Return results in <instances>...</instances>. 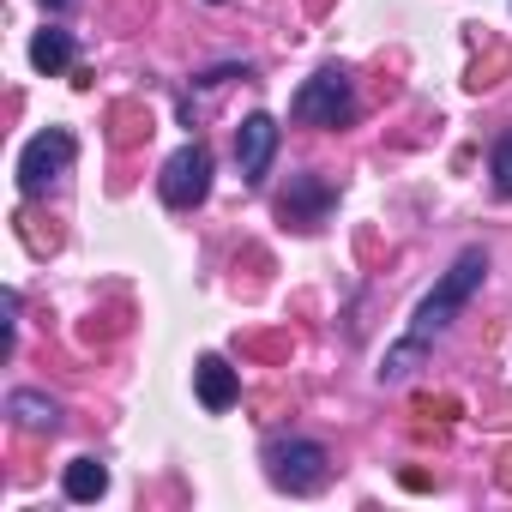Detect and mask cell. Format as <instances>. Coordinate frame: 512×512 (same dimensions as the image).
<instances>
[{
  "label": "cell",
  "instance_id": "obj_11",
  "mask_svg": "<svg viewBox=\"0 0 512 512\" xmlns=\"http://www.w3.org/2000/svg\"><path fill=\"white\" fill-rule=\"evenodd\" d=\"M61 488H67V500L91 506V500H103V494H109V470H103L97 458H73V464H67V476H61Z\"/></svg>",
  "mask_w": 512,
  "mask_h": 512
},
{
  "label": "cell",
  "instance_id": "obj_14",
  "mask_svg": "<svg viewBox=\"0 0 512 512\" xmlns=\"http://www.w3.org/2000/svg\"><path fill=\"white\" fill-rule=\"evenodd\" d=\"M43 7H49V13H67V7H73V0H43Z\"/></svg>",
  "mask_w": 512,
  "mask_h": 512
},
{
  "label": "cell",
  "instance_id": "obj_6",
  "mask_svg": "<svg viewBox=\"0 0 512 512\" xmlns=\"http://www.w3.org/2000/svg\"><path fill=\"white\" fill-rule=\"evenodd\" d=\"M272 157H278V121L272 115H247L235 127V169H241V181L260 187L266 169H272Z\"/></svg>",
  "mask_w": 512,
  "mask_h": 512
},
{
  "label": "cell",
  "instance_id": "obj_9",
  "mask_svg": "<svg viewBox=\"0 0 512 512\" xmlns=\"http://www.w3.org/2000/svg\"><path fill=\"white\" fill-rule=\"evenodd\" d=\"M193 386H199V404H205V410H229V404L241 398V374H235L223 356H199Z\"/></svg>",
  "mask_w": 512,
  "mask_h": 512
},
{
  "label": "cell",
  "instance_id": "obj_10",
  "mask_svg": "<svg viewBox=\"0 0 512 512\" xmlns=\"http://www.w3.org/2000/svg\"><path fill=\"white\" fill-rule=\"evenodd\" d=\"M31 67L49 73V79L67 73V67H73V31H55V25L37 31V37H31Z\"/></svg>",
  "mask_w": 512,
  "mask_h": 512
},
{
  "label": "cell",
  "instance_id": "obj_3",
  "mask_svg": "<svg viewBox=\"0 0 512 512\" xmlns=\"http://www.w3.org/2000/svg\"><path fill=\"white\" fill-rule=\"evenodd\" d=\"M266 476H272V488H284V494H320L326 476H332V458H326L320 440L278 434V440H266Z\"/></svg>",
  "mask_w": 512,
  "mask_h": 512
},
{
  "label": "cell",
  "instance_id": "obj_12",
  "mask_svg": "<svg viewBox=\"0 0 512 512\" xmlns=\"http://www.w3.org/2000/svg\"><path fill=\"white\" fill-rule=\"evenodd\" d=\"M428 356V344H416V338H404V344H392L386 350V362H380V386H404L410 374H416V362Z\"/></svg>",
  "mask_w": 512,
  "mask_h": 512
},
{
  "label": "cell",
  "instance_id": "obj_2",
  "mask_svg": "<svg viewBox=\"0 0 512 512\" xmlns=\"http://www.w3.org/2000/svg\"><path fill=\"white\" fill-rule=\"evenodd\" d=\"M356 79L344 67H320L314 79H302V91L290 97V115L302 127H350L356 121Z\"/></svg>",
  "mask_w": 512,
  "mask_h": 512
},
{
  "label": "cell",
  "instance_id": "obj_7",
  "mask_svg": "<svg viewBox=\"0 0 512 512\" xmlns=\"http://www.w3.org/2000/svg\"><path fill=\"white\" fill-rule=\"evenodd\" d=\"M326 211H332V187H326V181H314V175L290 181V193L278 199V217H284V223H296V229H320V223H326Z\"/></svg>",
  "mask_w": 512,
  "mask_h": 512
},
{
  "label": "cell",
  "instance_id": "obj_4",
  "mask_svg": "<svg viewBox=\"0 0 512 512\" xmlns=\"http://www.w3.org/2000/svg\"><path fill=\"white\" fill-rule=\"evenodd\" d=\"M73 157H79V139H73L67 127L37 133V139L19 151V193H25V199H43V193L73 169Z\"/></svg>",
  "mask_w": 512,
  "mask_h": 512
},
{
  "label": "cell",
  "instance_id": "obj_13",
  "mask_svg": "<svg viewBox=\"0 0 512 512\" xmlns=\"http://www.w3.org/2000/svg\"><path fill=\"white\" fill-rule=\"evenodd\" d=\"M488 175H494V187L512 199V133L494 139V151H488Z\"/></svg>",
  "mask_w": 512,
  "mask_h": 512
},
{
  "label": "cell",
  "instance_id": "obj_8",
  "mask_svg": "<svg viewBox=\"0 0 512 512\" xmlns=\"http://www.w3.org/2000/svg\"><path fill=\"white\" fill-rule=\"evenodd\" d=\"M7 416H13V428H25V434H55V428H61V404H55L49 392H31V386H13V392H7Z\"/></svg>",
  "mask_w": 512,
  "mask_h": 512
},
{
  "label": "cell",
  "instance_id": "obj_1",
  "mask_svg": "<svg viewBox=\"0 0 512 512\" xmlns=\"http://www.w3.org/2000/svg\"><path fill=\"white\" fill-rule=\"evenodd\" d=\"M482 278H488V253L482 247H464L458 260L446 266V278L422 296V308H416V320H410V332L404 338H416V344H434L458 314H464V302L482 290Z\"/></svg>",
  "mask_w": 512,
  "mask_h": 512
},
{
  "label": "cell",
  "instance_id": "obj_5",
  "mask_svg": "<svg viewBox=\"0 0 512 512\" xmlns=\"http://www.w3.org/2000/svg\"><path fill=\"white\" fill-rule=\"evenodd\" d=\"M157 193H163L169 211H193V205H205V193H211V151H205L199 139H187V145L163 163Z\"/></svg>",
  "mask_w": 512,
  "mask_h": 512
},
{
  "label": "cell",
  "instance_id": "obj_15",
  "mask_svg": "<svg viewBox=\"0 0 512 512\" xmlns=\"http://www.w3.org/2000/svg\"><path fill=\"white\" fill-rule=\"evenodd\" d=\"M211 7H223V0H211Z\"/></svg>",
  "mask_w": 512,
  "mask_h": 512
}]
</instances>
